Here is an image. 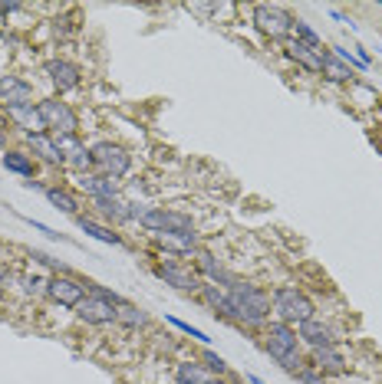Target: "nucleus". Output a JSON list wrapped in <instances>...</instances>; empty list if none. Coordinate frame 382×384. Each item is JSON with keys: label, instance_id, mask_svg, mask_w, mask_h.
<instances>
[{"label": "nucleus", "instance_id": "1", "mask_svg": "<svg viewBox=\"0 0 382 384\" xmlns=\"http://www.w3.org/2000/svg\"><path fill=\"white\" fill-rule=\"evenodd\" d=\"M228 302H231V319L244 325H260L267 322L270 315V296L257 286L238 283L234 289H228Z\"/></svg>", "mask_w": 382, "mask_h": 384}, {"label": "nucleus", "instance_id": "2", "mask_svg": "<svg viewBox=\"0 0 382 384\" xmlns=\"http://www.w3.org/2000/svg\"><path fill=\"white\" fill-rule=\"evenodd\" d=\"M297 332H290V325L287 322H270L267 325V342H264V348H267V355L274 361H281L287 372H300V348H297Z\"/></svg>", "mask_w": 382, "mask_h": 384}, {"label": "nucleus", "instance_id": "3", "mask_svg": "<svg viewBox=\"0 0 382 384\" xmlns=\"http://www.w3.org/2000/svg\"><path fill=\"white\" fill-rule=\"evenodd\" d=\"M274 309H277V315H281L283 322H306V319H317L313 315V302H310V296L306 293H300L297 286H281L277 293H274Z\"/></svg>", "mask_w": 382, "mask_h": 384}, {"label": "nucleus", "instance_id": "4", "mask_svg": "<svg viewBox=\"0 0 382 384\" xmlns=\"http://www.w3.org/2000/svg\"><path fill=\"white\" fill-rule=\"evenodd\" d=\"M254 24L267 40H287L293 33V17L277 3H257Z\"/></svg>", "mask_w": 382, "mask_h": 384}, {"label": "nucleus", "instance_id": "5", "mask_svg": "<svg viewBox=\"0 0 382 384\" xmlns=\"http://www.w3.org/2000/svg\"><path fill=\"white\" fill-rule=\"evenodd\" d=\"M37 109H40V119H43V125L53 132V138L56 135H76L79 132V119H76V112L69 109L66 102L60 99H43L37 102Z\"/></svg>", "mask_w": 382, "mask_h": 384}, {"label": "nucleus", "instance_id": "6", "mask_svg": "<svg viewBox=\"0 0 382 384\" xmlns=\"http://www.w3.org/2000/svg\"><path fill=\"white\" fill-rule=\"evenodd\" d=\"M92 168H96V171H102V177H113V181H119V177H126V174H128L132 158H128L126 148H119V145H113V141H102V145H96V148H92Z\"/></svg>", "mask_w": 382, "mask_h": 384}, {"label": "nucleus", "instance_id": "7", "mask_svg": "<svg viewBox=\"0 0 382 384\" xmlns=\"http://www.w3.org/2000/svg\"><path fill=\"white\" fill-rule=\"evenodd\" d=\"M142 227L152 230L155 236L158 234H194V223H191L188 213L181 211H162V207H149L145 217H142Z\"/></svg>", "mask_w": 382, "mask_h": 384}, {"label": "nucleus", "instance_id": "8", "mask_svg": "<svg viewBox=\"0 0 382 384\" xmlns=\"http://www.w3.org/2000/svg\"><path fill=\"white\" fill-rule=\"evenodd\" d=\"M86 289H90V286L79 283V279H73V276H53L50 286H47V296H50L53 302H60V306L76 309L79 302L86 299Z\"/></svg>", "mask_w": 382, "mask_h": 384}, {"label": "nucleus", "instance_id": "9", "mask_svg": "<svg viewBox=\"0 0 382 384\" xmlns=\"http://www.w3.org/2000/svg\"><path fill=\"white\" fill-rule=\"evenodd\" d=\"M115 309H119V306H113L109 299H99L90 293V296L76 306V315L90 325H109V322H115Z\"/></svg>", "mask_w": 382, "mask_h": 384}, {"label": "nucleus", "instance_id": "10", "mask_svg": "<svg viewBox=\"0 0 382 384\" xmlns=\"http://www.w3.org/2000/svg\"><path fill=\"white\" fill-rule=\"evenodd\" d=\"M7 119H10L20 132H26V135H47V125H43L40 109L33 102H30V105H10V109H7Z\"/></svg>", "mask_w": 382, "mask_h": 384}, {"label": "nucleus", "instance_id": "11", "mask_svg": "<svg viewBox=\"0 0 382 384\" xmlns=\"http://www.w3.org/2000/svg\"><path fill=\"white\" fill-rule=\"evenodd\" d=\"M47 76L60 92H69V89L79 86V66L69 60H50L47 62Z\"/></svg>", "mask_w": 382, "mask_h": 384}, {"label": "nucleus", "instance_id": "12", "mask_svg": "<svg viewBox=\"0 0 382 384\" xmlns=\"http://www.w3.org/2000/svg\"><path fill=\"white\" fill-rule=\"evenodd\" d=\"M30 99H33V89L26 86L24 79L0 76V102H7V109L10 105H30Z\"/></svg>", "mask_w": 382, "mask_h": 384}, {"label": "nucleus", "instance_id": "13", "mask_svg": "<svg viewBox=\"0 0 382 384\" xmlns=\"http://www.w3.org/2000/svg\"><path fill=\"white\" fill-rule=\"evenodd\" d=\"M158 276L165 279L168 286H178V289H185V293H194V289H201V283H198V276H191L188 270H181L175 260H168L158 266Z\"/></svg>", "mask_w": 382, "mask_h": 384}, {"label": "nucleus", "instance_id": "14", "mask_svg": "<svg viewBox=\"0 0 382 384\" xmlns=\"http://www.w3.org/2000/svg\"><path fill=\"white\" fill-rule=\"evenodd\" d=\"M79 187H83L86 194H92V200L115 198V194H119V181L102 177V174H79Z\"/></svg>", "mask_w": 382, "mask_h": 384}, {"label": "nucleus", "instance_id": "15", "mask_svg": "<svg viewBox=\"0 0 382 384\" xmlns=\"http://www.w3.org/2000/svg\"><path fill=\"white\" fill-rule=\"evenodd\" d=\"M26 145H30V151L37 155V158H43L47 164H66V158H63V151L56 148V141H53L50 135H26Z\"/></svg>", "mask_w": 382, "mask_h": 384}, {"label": "nucleus", "instance_id": "16", "mask_svg": "<svg viewBox=\"0 0 382 384\" xmlns=\"http://www.w3.org/2000/svg\"><path fill=\"white\" fill-rule=\"evenodd\" d=\"M155 243L175 256H185V253H198V236L194 234H158Z\"/></svg>", "mask_w": 382, "mask_h": 384}, {"label": "nucleus", "instance_id": "17", "mask_svg": "<svg viewBox=\"0 0 382 384\" xmlns=\"http://www.w3.org/2000/svg\"><path fill=\"white\" fill-rule=\"evenodd\" d=\"M287 56H290L297 66H304L306 73H323V56L313 53L310 46H304L300 40H290V43H287Z\"/></svg>", "mask_w": 382, "mask_h": 384}, {"label": "nucleus", "instance_id": "18", "mask_svg": "<svg viewBox=\"0 0 382 384\" xmlns=\"http://www.w3.org/2000/svg\"><path fill=\"white\" fill-rule=\"evenodd\" d=\"M300 338H304L310 348H323V345H333V332L330 325H323L319 319H306L300 322Z\"/></svg>", "mask_w": 382, "mask_h": 384}, {"label": "nucleus", "instance_id": "19", "mask_svg": "<svg viewBox=\"0 0 382 384\" xmlns=\"http://www.w3.org/2000/svg\"><path fill=\"white\" fill-rule=\"evenodd\" d=\"M343 355L336 351L333 345H323V348H313V368L323 374H340L343 372Z\"/></svg>", "mask_w": 382, "mask_h": 384}, {"label": "nucleus", "instance_id": "20", "mask_svg": "<svg viewBox=\"0 0 382 384\" xmlns=\"http://www.w3.org/2000/svg\"><path fill=\"white\" fill-rule=\"evenodd\" d=\"M198 270H201L211 283H221V286H228V289H234V286H238V279H234L231 273H224V270H221V263H217L211 253H204V250L198 253Z\"/></svg>", "mask_w": 382, "mask_h": 384}, {"label": "nucleus", "instance_id": "21", "mask_svg": "<svg viewBox=\"0 0 382 384\" xmlns=\"http://www.w3.org/2000/svg\"><path fill=\"white\" fill-rule=\"evenodd\" d=\"M96 207L102 211V217H113V220H132V204L128 200H122L119 194L115 198H99L96 200Z\"/></svg>", "mask_w": 382, "mask_h": 384}, {"label": "nucleus", "instance_id": "22", "mask_svg": "<svg viewBox=\"0 0 382 384\" xmlns=\"http://www.w3.org/2000/svg\"><path fill=\"white\" fill-rule=\"evenodd\" d=\"M323 76H326L330 82H346V79H353V69H349L333 50H326L323 53Z\"/></svg>", "mask_w": 382, "mask_h": 384}, {"label": "nucleus", "instance_id": "23", "mask_svg": "<svg viewBox=\"0 0 382 384\" xmlns=\"http://www.w3.org/2000/svg\"><path fill=\"white\" fill-rule=\"evenodd\" d=\"M76 223H79V230H83V234L96 236V240H102V243H113V247H122V236H119V234H113L109 227H102V223L90 220V217H76Z\"/></svg>", "mask_w": 382, "mask_h": 384}, {"label": "nucleus", "instance_id": "24", "mask_svg": "<svg viewBox=\"0 0 382 384\" xmlns=\"http://www.w3.org/2000/svg\"><path fill=\"white\" fill-rule=\"evenodd\" d=\"M3 168L13 174H20V177H33V171H37L33 158L24 155V151H7V155H3Z\"/></svg>", "mask_w": 382, "mask_h": 384}, {"label": "nucleus", "instance_id": "25", "mask_svg": "<svg viewBox=\"0 0 382 384\" xmlns=\"http://www.w3.org/2000/svg\"><path fill=\"white\" fill-rule=\"evenodd\" d=\"M115 322L126 325V329H139V325L149 322V315H145L139 306H132V302H122V306L115 309Z\"/></svg>", "mask_w": 382, "mask_h": 384}, {"label": "nucleus", "instance_id": "26", "mask_svg": "<svg viewBox=\"0 0 382 384\" xmlns=\"http://www.w3.org/2000/svg\"><path fill=\"white\" fill-rule=\"evenodd\" d=\"M175 378L181 384H208L211 381V374L204 372L201 365H194V361H181L178 368H175Z\"/></svg>", "mask_w": 382, "mask_h": 384}, {"label": "nucleus", "instance_id": "27", "mask_svg": "<svg viewBox=\"0 0 382 384\" xmlns=\"http://www.w3.org/2000/svg\"><path fill=\"white\" fill-rule=\"evenodd\" d=\"M43 194H47V200H50V204L56 207V211L73 213V217L79 213V204H76V198H73V194H66V191H60V187H47Z\"/></svg>", "mask_w": 382, "mask_h": 384}, {"label": "nucleus", "instance_id": "28", "mask_svg": "<svg viewBox=\"0 0 382 384\" xmlns=\"http://www.w3.org/2000/svg\"><path fill=\"white\" fill-rule=\"evenodd\" d=\"M201 296L204 302L211 306L215 312H221L224 319H231V302H228V293H221L217 286H201Z\"/></svg>", "mask_w": 382, "mask_h": 384}, {"label": "nucleus", "instance_id": "29", "mask_svg": "<svg viewBox=\"0 0 382 384\" xmlns=\"http://www.w3.org/2000/svg\"><path fill=\"white\" fill-rule=\"evenodd\" d=\"M66 164H69L73 171H79V174H90V168H92V148L76 145V148L66 155Z\"/></svg>", "mask_w": 382, "mask_h": 384}, {"label": "nucleus", "instance_id": "30", "mask_svg": "<svg viewBox=\"0 0 382 384\" xmlns=\"http://www.w3.org/2000/svg\"><path fill=\"white\" fill-rule=\"evenodd\" d=\"M293 30H297V37H300V43H304V46H310L313 53H319V56H323V50H326V46H323V40H319L317 33L304 24V20H293Z\"/></svg>", "mask_w": 382, "mask_h": 384}, {"label": "nucleus", "instance_id": "31", "mask_svg": "<svg viewBox=\"0 0 382 384\" xmlns=\"http://www.w3.org/2000/svg\"><path fill=\"white\" fill-rule=\"evenodd\" d=\"M201 358H204V368H208V372H215V374H224V372H228L224 358H221V355H215V351H204Z\"/></svg>", "mask_w": 382, "mask_h": 384}, {"label": "nucleus", "instance_id": "32", "mask_svg": "<svg viewBox=\"0 0 382 384\" xmlns=\"http://www.w3.org/2000/svg\"><path fill=\"white\" fill-rule=\"evenodd\" d=\"M168 322L175 325V329H181L185 335H191V338H198V342H208V335H204L201 329H191L188 322H181V319H175V315H168Z\"/></svg>", "mask_w": 382, "mask_h": 384}, {"label": "nucleus", "instance_id": "33", "mask_svg": "<svg viewBox=\"0 0 382 384\" xmlns=\"http://www.w3.org/2000/svg\"><path fill=\"white\" fill-rule=\"evenodd\" d=\"M47 286H50V279H40V276H26V293H30V296H37V293H47Z\"/></svg>", "mask_w": 382, "mask_h": 384}, {"label": "nucleus", "instance_id": "34", "mask_svg": "<svg viewBox=\"0 0 382 384\" xmlns=\"http://www.w3.org/2000/svg\"><path fill=\"white\" fill-rule=\"evenodd\" d=\"M300 381L304 384H326L317 378V368H300Z\"/></svg>", "mask_w": 382, "mask_h": 384}, {"label": "nucleus", "instance_id": "35", "mask_svg": "<svg viewBox=\"0 0 382 384\" xmlns=\"http://www.w3.org/2000/svg\"><path fill=\"white\" fill-rule=\"evenodd\" d=\"M251 384H267V381H260V378H257V374H251Z\"/></svg>", "mask_w": 382, "mask_h": 384}, {"label": "nucleus", "instance_id": "36", "mask_svg": "<svg viewBox=\"0 0 382 384\" xmlns=\"http://www.w3.org/2000/svg\"><path fill=\"white\" fill-rule=\"evenodd\" d=\"M208 384H228V381H221V378H211V381H208Z\"/></svg>", "mask_w": 382, "mask_h": 384}, {"label": "nucleus", "instance_id": "37", "mask_svg": "<svg viewBox=\"0 0 382 384\" xmlns=\"http://www.w3.org/2000/svg\"><path fill=\"white\" fill-rule=\"evenodd\" d=\"M3 145H7V138H3V132H0V148H3Z\"/></svg>", "mask_w": 382, "mask_h": 384}]
</instances>
